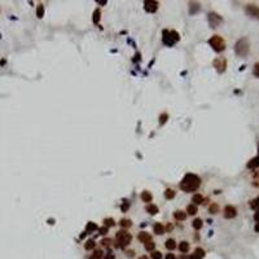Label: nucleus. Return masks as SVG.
<instances>
[{
  "mask_svg": "<svg viewBox=\"0 0 259 259\" xmlns=\"http://www.w3.org/2000/svg\"><path fill=\"white\" fill-rule=\"evenodd\" d=\"M201 184V179L194 174H186L184 176V179L180 183V188L184 192H194L198 189V186Z\"/></svg>",
  "mask_w": 259,
  "mask_h": 259,
  "instance_id": "nucleus-1",
  "label": "nucleus"
},
{
  "mask_svg": "<svg viewBox=\"0 0 259 259\" xmlns=\"http://www.w3.org/2000/svg\"><path fill=\"white\" fill-rule=\"evenodd\" d=\"M131 240H132V236H131V233H128L127 231H119L115 235L117 246L121 249H124L126 246H128Z\"/></svg>",
  "mask_w": 259,
  "mask_h": 259,
  "instance_id": "nucleus-2",
  "label": "nucleus"
},
{
  "mask_svg": "<svg viewBox=\"0 0 259 259\" xmlns=\"http://www.w3.org/2000/svg\"><path fill=\"white\" fill-rule=\"evenodd\" d=\"M249 49H250V43L246 38H241L235 45V52L241 57H245L249 53Z\"/></svg>",
  "mask_w": 259,
  "mask_h": 259,
  "instance_id": "nucleus-3",
  "label": "nucleus"
},
{
  "mask_svg": "<svg viewBox=\"0 0 259 259\" xmlns=\"http://www.w3.org/2000/svg\"><path fill=\"white\" fill-rule=\"evenodd\" d=\"M209 44H210L212 48H214V51H216V52H222V51L225 49V41H224V39H223L222 36H219V35L211 36L210 40H209Z\"/></svg>",
  "mask_w": 259,
  "mask_h": 259,
  "instance_id": "nucleus-4",
  "label": "nucleus"
},
{
  "mask_svg": "<svg viewBox=\"0 0 259 259\" xmlns=\"http://www.w3.org/2000/svg\"><path fill=\"white\" fill-rule=\"evenodd\" d=\"M179 40V34L176 31H163V41L167 45H172Z\"/></svg>",
  "mask_w": 259,
  "mask_h": 259,
  "instance_id": "nucleus-5",
  "label": "nucleus"
},
{
  "mask_svg": "<svg viewBox=\"0 0 259 259\" xmlns=\"http://www.w3.org/2000/svg\"><path fill=\"white\" fill-rule=\"evenodd\" d=\"M212 64H214V67L218 70V73H223L227 67V60L224 59V57H218L216 60H214Z\"/></svg>",
  "mask_w": 259,
  "mask_h": 259,
  "instance_id": "nucleus-6",
  "label": "nucleus"
},
{
  "mask_svg": "<svg viewBox=\"0 0 259 259\" xmlns=\"http://www.w3.org/2000/svg\"><path fill=\"white\" fill-rule=\"evenodd\" d=\"M245 10H246L247 16H250V17H253V18H259V7L258 5L250 4L245 8Z\"/></svg>",
  "mask_w": 259,
  "mask_h": 259,
  "instance_id": "nucleus-7",
  "label": "nucleus"
},
{
  "mask_svg": "<svg viewBox=\"0 0 259 259\" xmlns=\"http://www.w3.org/2000/svg\"><path fill=\"white\" fill-rule=\"evenodd\" d=\"M237 215V210H236V207H233L231 205H228L224 207V218L225 219H233Z\"/></svg>",
  "mask_w": 259,
  "mask_h": 259,
  "instance_id": "nucleus-8",
  "label": "nucleus"
},
{
  "mask_svg": "<svg viewBox=\"0 0 259 259\" xmlns=\"http://www.w3.org/2000/svg\"><path fill=\"white\" fill-rule=\"evenodd\" d=\"M222 17L220 16H218V14H215V13H210L209 14V22H210V25H211V27H216L218 25L219 23H222Z\"/></svg>",
  "mask_w": 259,
  "mask_h": 259,
  "instance_id": "nucleus-9",
  "label": "nucleus"
},
{
  "mask_svg": "<svg viewBox=\"0 0 259 259\" xmlns=\"http://www.w3.org/2000/svg\"><path fill=\"white\" fill-rule=\"evenodd\" d=\"M137 238H139V241L143 242V243H147L149 241H153L152 240V236H150V233H148V232H140Z\"/></svg>",
  "mask_w": 259,
  "mask_h": 259,
  "instance_id": "nucleus-10",
  "label": "nucleus"
},
{
  "mask_svg": "<svg viewBox=\"0 0 259 259\" xmlns=\"http://www.w3.org/2000/svg\"><path fill=\"white\" fill-rule=\"evenodd\" d=\"M145 10L148 12H155L158 8V3L157 2H145Z\"/></svg>",
  "mask_w": 259,
  "mask_h": 259,
  "instance_id": "nucleus-11",
  "label": "nucleus"
},
{
  "mask_svg": "<svg viewBox=\"0 0 259 259\" xmlns=\"http://www.w3.org/2000/svg\"><path fill=\"white\" fill-rule=\"evenodd\" d=\"M204 257H205V250L201 247H197L194 250V253L190 255V259H202Z\"/></svg>",
  "mask_w": 259,
  "mask_h": 259,
  "instance_id": "nucleus-12",
  "label": "nucleus"
},
{
  "mask_svg": "<svg viewBox=\"0 0 259 259\" xmlns=\"http://www.w3.org/2000/svg\"><path fill=\"white\" fill-rule=\"evenodd\" d=\"M153 229H154L155 235H163V233H165V227L162 225V223H155Z\"/></svg>",
  "mask_w": 259,
  "mask_h": 259,
  "instance_id": "nucleus-13",
  "label": "nucleus"
},
{
  "mask_svg": "<svg viewBox=\"0 0 259 259\" xmlns=\"http://www.w3.org/2000/svg\"><path fill=\"white\" fill-rule=\"evenodd\" d=\"M247 167L249 169H257V167H259V155H258V157H255V158H253L251 161H249Z\"/></svg>",
  "mask_w": 259,
  "mask_h": 259,
  "instance_id": "nucleus-14",
  "label": "nucleus"
},
{
  "mask_svg": "<svg viewBox=\"0 0 259 259\" xmlns=\"http://www.w3.org/2000/svg\"><path fill=\"white\" fill-rule=\"evenodd\" d=\"M192 202H194L196 205H200L204 202V197H202V194H200V193H196V194H193V197H192Z\"/></svg>",
  "mask_w": 259,
  "mask_h": 259,
  "instance_id": "nucleus-15",
  "label": "nucleus"
},
{
  "mask_svg": "<svg viewBox=\"0 0 259 259\" xmlns=\"http://www.w3.org/2000/svg\"><path fill=\"white\" fill-rule=\"evenodd\" d=\"M165 246H166V249H169V250H174V249L176 247V242H175L174 238H169V240L166 241Z\"/></svg>",
  "mask_w": 259,
  "mask_h": 259,
  "instance_id": "nucleus-16",
  "label": "nucleus"
},
{
  "mask_svg": "<svg viewBox=\"0 0 259 259\" xmlns=\"http://www.w3.org/2000/svg\"><path fill=\"white\" fill-rule=\"evenodd\" d=\"M174 216H175V219H176V220H184L185 218H186V214H185L184 211L178 210V211H175V212H174Z\"/></svg>",
  "mask_w": 259,
  "mask_h": 259,
  "instance_id": "nucleus-17",
  "label": "nucleus"
},
{
  "mask_svg": "<svg viewBox=\"0 0 259 259\" xmlns=\"http://www.w3.org/2000/svg\"><path fill=\"white\" fill-rule=\"evenodd\" d=\"M102 254H104V253H102L101 249H97V250L93 251V254H91L88 259H101V258H102Z\"/></svg>",
  "mask_w": 259,
  "mask_h": 259,
  "instance_id": "nucleus-18",
  "label": "nucleus"
},
{
  "mask_svg": "<svg viewBox=\"0 0 259 259\" xmlns=\"http://www.w3.org/2000/svg\"><path fill=\"white\" fill-rule=\"evenodd\" d=\"M179 250L181 253H186L189 250V242H186V241H181L180 242V245H179Z\"/></svg>",
  "mask_w": 259,
  "mask_h": 259,
  "instance_id": "nucleus-19",
  "label": "nucleus"
},
{
  "mask_svg": "<svg viewBox=\"0 0 259 259\" xmlns=\"http://www.w3.org/2000/svg\"><path fill=\"white\" fill-rule=\"evenodd\" d=\"M140 197H141V200L144 202H150V201H152V194H150L149 192H147V190L141 192V196H140Z\"/></svg>",
  "mask_w": 259,
  "mask_h": 259,
  "instance_id": "nucleus-20",
  "label": "nucleus"
},
{
  "mask_svg": "<svg viewBox=\"0 0 259 259\" xmlns=\"http://www.w3.org/2000/svg\"><path fill=\"white\" fill-rule=\"evenodd\" d=\"M96 246V242L93 240H87L86 243H84V249L86 250H92V249H95Z\"/></svg>",
  "mask_w": 259,
  "mask_h": 259,
  "instance_id": "nucleus-21",
  "label": "nucleus"
},
{
  "mask_svg": "<svg viewBox=\"0 0 259 259\" xmlns=\"http://www.w3.org/2000/svg\"><path fill=\"white\" fill-rule=\"evenodd\" d=\"M145 210H147V211L149 212V214H153V215H154V214H157V212H158V207L152 204V205H148V206H147V209H145Z\"/></svg>",
  "mask_w": 259,
  "mask_h": 259,
  "instance_id": "nucleus-22",
  "label": "nucleus"
},
{
  "mask_svg": "<svg viewBox=\"0 0 259 259\" xmlns=\"http://www.w3.org/2000/svg\"><path fill=\"white\" fill-rule=\"evenodd\" d=\"M186 212H188L189 215H194V214H197V206L196 205H189L188 207H186Z\"/></svg>",
  "mask_w": 259,
  "mask_h": 259,
  "instance_id": "nucleus-23",
  "label": "nucleus"
},
{
  "mask_svg": "<svg viewBox=\"0 0 259 259\" xmlns=\"http://www.w3.org/2000/svg\"><path fill=\"white\" fill-rule=\"evenodd\" d=\"M192 227H193L194 229H197V231L201 229V228H202V220L201 219H194L193 223H192Z\"/></svg>",
  "mask_w": 259,
  "mask_h": 259,
  "instance_id": "nucleus-24",
  "label": "nucleus"
},
{
  "mask_svg": "<svg viewBox=\"0 0 259 259\" xmlns=\"http://www.w3.org/2000/svg\"><path fill=\"white\" fill-rule=\"evenodd\" d=\"M165 197H166L167 200H172L174 197H175V190H172V189H166Z\"/></svg>",
  "mask_w": 259,
  "mask_h": 259,
  "instance_id": "nucleus-25",
  "label": "nucleus"
},
{
  "mask_svg": "<svg viewBox=\"0 0 259 259\" xmlns=\"http://www.w3.org/2000/svg\"><path fill=\"white\" fill-rule=\"evenodd\" d=\"M154 249H155V243L153 242V241H149V242H147L145 243V250H148V251H154Z\"/></svg>",
  "mask_w": 259,
  "mask_h": 259,
  "instance_id": "nucleus-26",
  "label": "nucleus"
},
{
  "mask_svg": "<svg viewBox=\"0 0 259 259\" xmlns=\"http://www.w3.org/2000/svg\"><path fill=\"white\" fill-rule=\"evenodd\" d=\"M119 224H121V227H122V228H128V227H131L132 222H131V220H128V219H122L121 222H119Z\"/></svg>",
  "mask_w": 259,
  "mask_h": 259,
  "instance_id": "nucleus-27",
  "label": "nucleus"
},
{
  "mask_svg": "<svg viewBox=\"0 0 259 259\" xmlns=\"http://www.w3.org/2000/svg\"><path fill=\"white\" fill-rule=\"evenodd\" d=\"M250 206L253 207L254 210H259V197H258V198H255V200H253V201L250 202Z\"/></svg>",
  "mask_w": 259,
  "mask_h": 259,
  "instance_id": "nucleus-28",
  "label": "nucleus"
},
{
  "mask_svg": "<svg viewBox=\"0 0 259 259\" xmlns=\"http://www.w3.org/2000/svg\"><path fill=\"white\" fill-rule=\"evenodd\" d=\"M36 14H38V17H43V14H44V8H43V5H41V4L38 5V9H36Z\"/></svg>",
  "mask_w": 259,
  "mask_h": 259,
  "instance_id": "nucleus-29",
  "label": "nucleus"
},
{
  "mask_svg": "<svg viewBox=\"0 0 259 259\" xmlns=\"http://www.w3.org/2000/svg\"><path fill=\"white\" fill-rule=\"evenodd\" d=\"M87 232H92V231H95V229H97V225L95 224V223H88L87 224Z\"/></svg>",
  "mask_w": 259,
  "mask_h": 259,
  "instance_id": "nucleus-30",
  "label": "nucleus"
},
{
  "mask_svg": "<svg viewBox=\"0 0 259 259\" xmlns=\"http://www.w3.org/2000/svg\"><path fill=\"white\" fill-rule=\"evenodd\" d=\"M98 18H100V9H96L95 13H93V22L98 23Z\"/></svg>",
  "mask_w": 259,
  "mask_h": 259,
  "instance_id": "nucleus-31",
  "label": "nucleus"
},
{
  "mask_svg": "<svg viewBox=\"0 0 259 259\" xmlns=\"http://www.w3.org/2000/svg\"><path fill=\"white\" fill-rule=\"evenodd\" d=\"M101 245L105 246V247H109L112 245V240H110V238H104V240L101 241Z\"/></svg>",
  "mask_w": 259,
  "mask_h": 259,
  "instance_id": "nucleus-32",
  "label": "nucleus"
},
{
  "mask_svg": "<svg viewBox=\"0 0 259 259\" xmlns=\"http://www.w3.org/2000/svg\"><path fill=\"white\" fill-rule=\"evenodd\" d=\"M152 259H162V253H159V251H152Z\"/></svg>",
  "mask_w": 259,
  "mask_h": 259,
  "instance_id": "nucleus-33",
  "label": "nucleus"
},
{
  "mask_svg": "<svg viewBox=\"0 0 259 259\" xmlns=\"http://www.w3.org/2000/svg\"><path fill=\"white\" fill-rule=\"evenodd\" d=\"M253 73H254V75L259 78V62H257V64L254 65V70H253Z\"/></svg>",
  "mask_w": 259,
  "mask_h": 259,
  "instance_id": "nucleus-34",
  "label": "nucleus"
},
{
  "mask_svg": "<svg viewBox=\"0 0 259 259\" xmlns=\"http://www.w3.org/2000/svg\"><path fill=\"white\" fill-rule=\"evenodd\" d=\"M104 222H105V225H106V227H109V225H110V227H113L114 224H115V223H114V220H113V219H105Z\"/></svg>",
  "mask_w": 259,
  "mask_h": 259,
  "instance_id": "nucleus-35",
  "label": "nucleus"
},
{
  "mask_svg": "<svg viewBox=\"0 0 259 259\" xmlns=\"http://www.w3.org/2000/svg\"><path fill=\"white\" fill-rule=\"evenodd\" d=\"M104 259H115V257H114L113 251H110V250H109V251H108V254L105 255V258H104Z\"/></svg>",
  "mask_w": 259,
  "mask_h": 259,
  "instance_id": "nucleus-36",
  "label": "nucleus"
},
{
  "mask_svg": "<svg viewBox=\"0 0 259 259\" xmlns=\"http://www.w3.org/2000/svg\"><path fill=\"white\" fill-rule=\"evenodd\" d=\"M216 211H218V205H211L210 206V212H211V214H215Z\"/></svg>",
  "mask_w": 259,
  "mask_h": 259,
  "instance_id": "nucleus-37",
  "label": "nucleus"
},
{
  "mask_svg": "<svg viewBox=\"0 0 259 259\" xmlns=\"http://www.w3.org/2000/svg\"><path fill=\"white\" fill-rule=\"evenodd\" d=\"M98 231H100V235H106V233H108V227H102Z\"/></svg>",
  "mask_w": 259,
  "mask_h": 259,
  "instance_id": "nucleus-38",
  "label": "nucleus"
},
{
  "mask_svg": "<svg viewBox=\"0 0 259 259\" xmlns=\"http://www.w3.org/2000/svg\"><path fill=\"white\" fill-rule=\"evenodd\" d=\"M126 255H127L128 258H132V257L135 255V251H133V250H126Z\"/></svg>",
  "mask_w": 259,
  "mask_h": 259,
  "instance_id": "nucleus-39",
  "label": "nucleus"
},
{
  "mask_svg": "<svg viewBox=\"0 0 259 259\" xmlns=\"http://www.w3.org/2000/svg\"><path fill=\"white\" fill-rule=\"evenodd\" d=\"M254 219H255L257 223H259V210H257V212L254 214Z\"/></svg>",
  "mask_w": 259,
  "mask_h": 259,
  "instance_id": "nucleus-40",
  "label": "nucleus"
},
{
  "mask_svg": "<svg viewBox=\"0 0 259 259\" xmlns=\"http://www.w3.org/2000/svg\"><path fill=\"white\" fill-rule=\"evenodd\" d=\"M166 259H176L175 258V255L172 253H170V254H167V255H166Z\"/></svg>",
  "mask_w": 259,
  "mask_h": 259,
  "instance_id": "nucleus-41",
  "label": "nucleus"
},
{
  "mask_svg": "<svg viewBox=\"0 0 259 259\" xmlns=\"http://www.w3.org/2000/svg\"><path fill=\"white\" fill-rule=\"evenodd\" d=\"M127 209H128V202H124L123 206H122V210L123 211H127Z\"/></svg>",
  "mask_w": 259,
  "mask_h": 259,
  "instance_id": "nucleus-42",
  "label": "nucleus"
},
{
  "mask_svg": "<svg viewBox=\"0 0 259 259\" xmlns=\"http://www.w3.org/2000/svg\"><path fill=\"white\" fill-rule=\"evenodd\" d=\"M166 118H167V115H166V114H163V117L161 115V123H165V122H166Z\"/></svg>",
  "mask_w": 259,
  "mask_h": 259,
  "instance_id": "nucleus-43",
  "label": "nucleus"
},
{
  "mask_svg": "<svg viewBox=\"0 0 259 259\" xmlns=\"http://www.w3.org/2000/svg\"><path fill=\"white\" fill-rule=\"evenodd\" d=\"M254 229H255V232H259V223L255 224V228H254Z\"/></svg>",
  "mask_w": 259,
  "mask_h": 259,
  "instance_id": "nucleus-44",
  "label": "nucleus"
},
{
  "mask_svg": "<svg viewBox=\"0 0 259 259\" xmlns=\"http://www.w3.org/2000/svg\"><path fill=\"white\" fill-rule=\"evenodd\" d=\"M139 259H148V257H147V255H141V257H140Z\"/></svg>",
  "mask_w": 259,
  "mask_h": 259,
  "instance_id": "nucleus-45",
  "label": "nucleus"
}]
</instances>
